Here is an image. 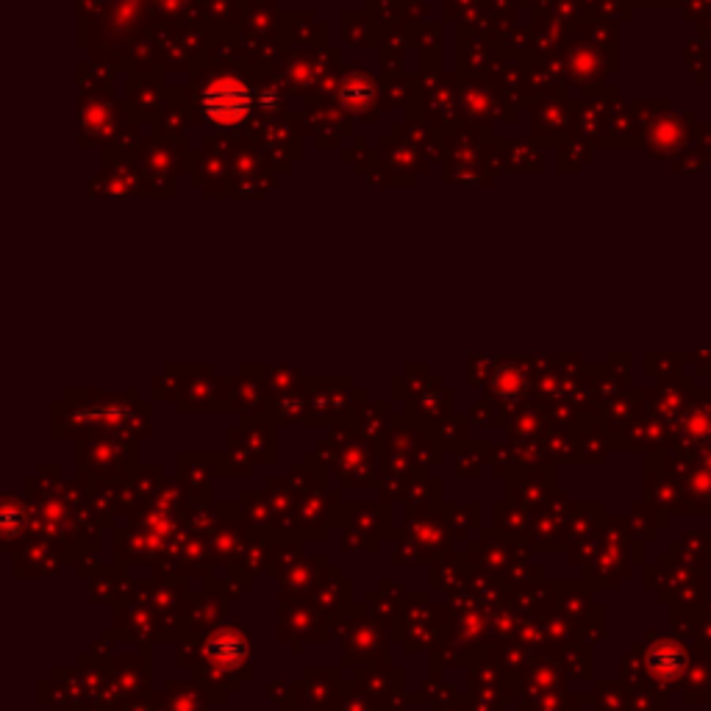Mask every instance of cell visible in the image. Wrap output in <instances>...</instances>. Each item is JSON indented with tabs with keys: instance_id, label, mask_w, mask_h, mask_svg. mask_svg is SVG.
<instances>
[{
	"instance_id": "6da1fadb",
	"label": "cell",
	"mask_w": 711,
	"mask_h": 711,
	"mask_svg": "<svg viewBox=\"0 0 711 711\" xmlns=\"http://www.w3.org/2000/svg\"><path fill=\"white\" fill-rule=\"evenodd\" d=\"M200 109L217 128H234L250 117L253 92L237 75H217L200 92Z\"/></svg>"
}]
</instances>
